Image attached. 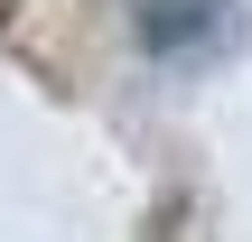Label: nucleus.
Masks as SVG:
<instances>
[{
    "label": "nucleus",
    "mask_w": 252,
    "mask_h": 242,
    "mask_svg": "<svg viewBox=\"0 0 252 242\" xmlns=\"http://www.w3.org/2000/svg\"><path fill=\"white\" fill-rule=\"evenodd\" d=\"M140 37H150V56H215L234 37V9L224 0H150Z\"/></svg>",
    "instance_id": "nucleus-1"
}]
</instances>
